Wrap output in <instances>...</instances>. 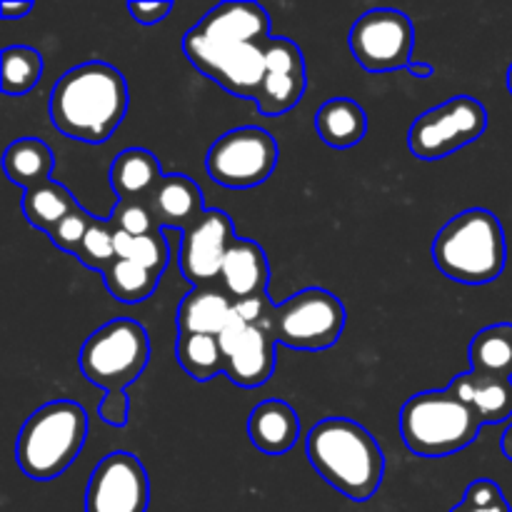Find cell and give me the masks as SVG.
I'll use <instances>...</instances> for the list:
<instances>
[{
    "mask_svg": "<svg viewBox=\"0 0 512 512\" xmlns=\"http://www.w3.org/2000/svg\"><path fill=\"white\" fill-rule=\"evenodd\" d=\"M350 53L368 73H390L413 63V20L395 8H373L360 15L348 35Z\"/></svg>",
    "mask_w": 512,
    "mask_h": 512,
    "instance_id": "11",
    "label": "cell"
},
{
    "mask_svg": "<svg viewBox=\"0 0 512 512\" xmlns=\"http://www.w3.org/2000/svg\"><path fill=\"white\" fill-rule=\"evenodd\" d=\"M150 478L133 453L115 450L93 468L85 512H148Z\"/></svg>",
    "mask_w": 512,
    "mask_h": 512,
    "instance_id": "13",
    "label": "cell"
},
{
    "mask_svg": "<svg viewBox=\"0 0 512 512\" xmlns=\"http://www.w3.org/2000/svg\"><path fill=\"white\" fill-rule=\"evenodd\" d=\"M500 448H503L505 458H508L510 463H512V423L508 425V428H505V433H503V440H500Z\"/></svg>",
    "mask_w": 512,
    "mask_h": 512,
    "instance_id": "37",
    "label": "cell"
},
{
    "mask_svg": "<svg viewBox=\"0 0 512 512\" xmlns=\"http://www.w3.org/2000/svg\"><path fill=\"white\" fill-rule=\"evenodd\" d=\"M170 10H173L170 0H163V3H138V0H133V3H128L130 18L138 25H145V28L163 23L170 15Z\"/></svg>",
    "mask_w": 512,
    "mask_h": 512,
    "instance_id": "34",
    "label": "cell"
},
{
    "mask_svg": "<svg viewBox=\"0 0 512 512\" xmlns=\"http://www.w3.org/2000/svg\"><path fill=\"white\" fill-rule=\"evenodd\" d=\"M250 443L265 455H285L300 438V418L285 400L268 398L253 408L248 418Z\"/></svg>",
    "mask_w": 512,
    "mask_h": 512,
    "instance_id": "18",
    "label": "cell"
},
{
    "mask_svg": "<svg viewBox=\"0 0 512 512\" xmlns=\"http://www.w3.org/2000/svg\"><path fill=\"white\" fill-rule=\"evenodd\" d=\"M3 78H0V90L10 98L30 93L43 78V55L30 45H8L3 50Z\"/></svg>",
    "mask_w": 512,
    "mask_h": 512,
    "instance_id": "27",
    "label": "cell"
},
{
    "mask_svg": "<svg viewBox=\"0 0 512 512\" xmlns=\"http://www.w3.org/2000/svg\"><path fill=\"white\" fill-rule=\"evenodd\" d=\"M345 320L348 313L338 295L325 288H305L275 305L273 330L285 348L318 353L338 343Z\"/></svg>",
    "mask_w": 512,
    "mask_h": 512,
    "instance_id": "8",
    "label": "cell"
},
{
    "mask_svg": "<svg viewBox=\"0 0 512 512\" xmlns=\"http://www.w3.org/2000/svg\"><path fill=\"white\" fill-rule=\"evenodd\" d=\"M273 40L270 15L258 3H220L185 33L183 53L213 83L238 98H258L265 53Z\"/></svg>",
    "mask_w": 512,
    "mask_h": 512,
    "instance_id": "1",
    "label": "cell"
},
{
    "mask_svg": "<svg viewBox=\"0 0 512 512\" xmlns=\"http://www.w3.org/2000/svg\"><path fill=\"white\" fill-rule=\"evenodd\" d=\"M235 303L220 285L193 288L178 305L175 325L178 335H220L233 320Z\"/></svg>",
    "mask_w": 512,
    "mask_h": 512,
    "instance_id": "20",
    "label": "cell"
},
{
    "mask_svg": "<svg viewBox=\"0 0 512 512\" xmlns=\"http://www.w3.org/2000/svg\"><path fill=\"white\" fill-rule=\"evenodd\" d=\"M108 178L120 203H145L155 185L163 180V170L150 150L128 148L115 155Z\"/></svg>",
    "mask_w": 512,
    "mask_h": 512,
    "instance_id": "21",
    "label": "cell"
},
{
    "mask_svg": "<svg viewBox=\"0 0 512 512\" xmlns=\"http://www.w3.org/2000/svg\"><path fill=\"white\" fill-rule=\"evenodd\" d=\"M503 500H505V495H503V490H500L498 483H493V480H488V478H480V480H473V483L468 485L463 503L478 505V508H490V505H498V503H503Z\"/></svg>",
    "mask_w": 512,
    "mask_h": 512,
    "instance_id": "33",
    "label": "cell"
},
{
    "mask_svg": "<svg viewBox=\"0 0 512 512\" xmlns=\"http://www.w3.org/2000/svg\"><path fill=\"white\" fill-rule=\"evenodd\" d=\"M485 130H488L485 105L470 95H455L415 118L408 133V148L420 160H440L480 140Z\"/></svg>",
    "mask_w": 512,
    "mask_h": 512,
    "instance_id": "10",
    "label": "cell"
},
{
    "mask_svg": "<svg viewBox=\"0 0 512 512\" xmlns=\"http://www.w3.org/2000/svg\"><path fill=\"white\" fill-rule=\"evenodd\" d=\"M75 258H78L85 268L95 270V273H105V270L118 260V250H115V230L108 218L105 220L95 218V223L90 225V230L85 233Z\"/></svg>",
    "mask_w": 512,
    "mask_h": 512,
    "instance_id": "30",
    "label": "cell"
},
{
    "mask_svg": "<svg viewBox=\"0 0 512 512\" xmlns=\"http://www.w3.org/2000/svg\"><path fill=\"white\" fill-rule=\"evenodd\" d=\"M55 168V153L48 143L38 138H20L5 148L3 170L13 185L28 193L50 183V175Z\"/></svg>",
    "mask_w": 512,
    "mask_h": 512,
    "instance_id": "23",
    "label": "cell"
},
{
    "mask_svg": "<svg viewBox=\"0 0 512 512\" xmlns=\"http://www.w3.org/2000/svg\"><path fill=\"white\" fill-rule=\"evenodd\" d=\"M128 80L110 63L90 60L60 75L50 90V120L58 133L103 145L128 115Z\"/></svg>",
    "mask_w": 512,
    "mask_h": 512,
    "instance_id": "2",
    "label": "cell"
},
{
    "mask_svg": "<svg viewBox=\"0 0 512 512\" xmlns=\"http://www.w3.org/2000/svg\"><path fill=\"white\" fill-rule=\"evenodd\" d=\"M270 283V263L265 250L255 240L238 238L225 255L220 270V288L233 303L265 298Z\"/></svg>",
    "mask_w": 512,
    "mask_h": 512,
    "instance_id": "16",
    "label": "cell"
},
{
    "mask_svg": "<svg viewBox=\"0 0 512 512\" xmlns=\"http://www.w3.org/2000/svg\"><path fill=\"white\" fill-rule=\"evenodd\" d=\"M88 440V413L73 400H53L35 410L15 440V463L30 480L63 475Z\"/></svg>",
    "mask_w": 512,
    "mask_h": 512,
    "instance_id": "6",
    "label": "cell"
},
{
    "mask_svg": "<svg viewBox=\"0 0 512 512\" xmlns=\"http://www.w3.org/2000/svg\"><path fill=\"white\" fill-rule=\"evenodd\" d=\"M78 208L75 195L65 188L63 183H50L40 185V188L28 190L23 195V215L33 228L43 230V233H53L55 225L65 218L68 213Z\"/></svg>",
    "mask_w": 512,
    "mask_h": 512,
    "instance_id": "25",
    "label": "cell"
},
{
    "mask_svg": "<svg viewBox=\"0 0 512 512\" xmlns=\"http://www.w3.org/2000/svg\"><path fill=\"white\" fill-rule=\"evenodd\" d=\"M175 360L198 383H208L215 375L225 373V358L218 335H178Z\"/></svg>",
    "mask_w": 512,
    "mask_h": 512,
    "instance_id": "26",
    "label": "cell"
},
{
    "mask_svg": "<svg viewBox=\"0 0 512 512\" xmlns=\"http://www.w3.org/2000/svg\"><path fill=\"white\" fill-rule=\"evenodd\" d=\"M435 268L463 285H488L503 275L508 243L498 215L470 208L440 228L433 243Z\"/></svg>",
    "mask_w": 512,
    "mask_h": 512,
    "instance_id": "5",
    "label": "cell"
},
{
    "mask_svg": "<svg viewBox=\"0 0 512 512\" xmlns=\"http://www.w3.org/2000/svg\"><path fill=\"white\" fill-rule=\"evenodd\" d=\"M315 130L328 148H355L368 135V113L350 98H330L315 113Z\"/></svg>",
    "mask_w": 512,
    "mask_h": 512,
    "instance_id": "22",
    "label": "cell"
},
{
    "mask_svg": "<svg viewBox=\"0 0 512 512\" xmlns=\"http://www.w3.org/2000/svg\"><path fill=\"white\" fill-rule=\"evenodd\" d=\"M278 165V143L258 125L228 130L208 150L205 168L213 183L230 190H248L268 183Z\"/></svg>",
    "mask_w": 512,
    "mask_h": 512,
    "instance_id": "9",
    "label": "cell"
},
{
    "mask_svg": "<svg viewBox=\"0 0 512 512\" xmlns=\"http://www.w3.org/2000/svg\"><path fill=\"white\" fill-rule=\"evenodd\" d=\"M150 363V335L138 320L115 318L95 330L80 348L78 365L85 378L105 390L98 415L110 428H125L130 420L128 388Z\"/></svg>",
    "mask_w": 512,
    "mask_h": 512,
    "instance_id": "3",
    "label": "cell"
},
{
    "mask_svg": "<svg viewBox=\"0 0 512 512\" xmlns=\"http://www.w3.org/2000/svg\"><path fill=\"white\" fill-rule=\"evenodd\" d=\"M470 370L488 378H512V325L498 323L480 330L470 343Z\"/></svg>",
    "mask_w": 512,
    "mask_h": 512,
    "instance_id": "24",
    "label": "cell"
},
{
    "mask_svg": "<svg viewBox=\"0 0 512 512\" xmlns=\"http://www.w3.org/2000/svg\"><path fill=\"white\" fill-rule=\"evenodd\" d=\"M238 240L233 220L223 210H205L195 225L183 233L178 250L180 273L193 288H213L220 283L225 255Z\"/></svg>",
    "mask_w": 512,
    "mask_h": 512,
    "instance_id": "14",
    "label": "cell"
},
{
    "mask_svg": "<svg viewBox=\"0 0 512 512\" xmlns=\"http://www.w3.org/2000/svg\"><path fill=\"white\" fill-rule=\"evenodd\" d=\"M470 410L480 425H500L512 418V380L488 378L480 373H463L448 385Z\"/></svg>",
    "mask_w": 512,
    "mask_h": 512,
    "instance_id": "19",
    "label": "cell"
},
{
    "mask_svg": "<svg viewBox=\"0 0 512 512\" xmlns=\"http://www.w3.org/2000/svg\"><path fill=\"white\" fill-rule=\"evenodd\" d=\"M508 90H510V95H512V65H510V70H508Z\"/></svg>",
    "mask_w": 512,
    "mask_h": 512,
    "instance_id": "38",
    "label": "cell"
},
{
    "mask_svg": "<svg viewBox=\"0 0 512 512\" xmlns=\"http://www.w3.org/2000/svg\"><path fill=\"white\" fill-rule=\"evenodd\" d=\"M115 250H118V260H130L155 275H163L170 263V248L163 230L143 235V238H130V235L115 230Z\"/></svg>",
    "mask_w": 512,
    "mask_h": 512,
    "instance_id": "29",
    "label": "cell"
},
{
    "mask_svg": "<svg viewBox=\"0 0 512 512\" xmlns=\"http://www.w3.org/2000/svg\"><path fill=\"white\" fill-rule=\"evenodd\" d=\"M218 340L230 383L253 390L273 378L275 348H278L273 323H250L235 313Z\"/></svg>",
    "mask_w": 512,
    "mask_h": 512,
    "instance_id": "12",
    "label": "cell"
},
{
    "mask_svg": "<svg viewBox=\"0 0 512 512\" xmlns=\"http://www.w3.org/2000/svg\"><path fill=\"white\" fill-rule=\"evenodd\" d=\"M93 223H95V215H90L88 210L83 208V205H78L73 213H68L63 220H60L58 225H55V230L48 235V238L53 240L55 248L65 250V253H70V255H75V253H78L80 243H83L85 233H88L90 225H93Z\"/></svg>",
    "mask_w": 512,
    "mask_h": 512,
    "instance_id": "32",
    "label": "cell"
},
{
    "mask_svg": "<svg viewBox=\"0 0 512 512\" xmlns=\"http://www.w3.org/2000/svg\"><path fill=\"white\" fill-rule=\"evenodd\" d=\"M480 420L450 388L413 395L400 410L405 448L420 458H445L470 448L480 433Z\"/></svg>",
    "mask_w": 512,
    "mask_h": 512,
    "instance_id": "7",
    "label": "cell"
},
{
    "mask_svg": "<svg viewBox=\"0 0 512 512\" xmlns=\"http://www.w3.org/2000/svg\"><path fill=\"white\" fill-rule=\"evenodd\" d=\"M108 220L113 230L130 235V238H143V235H153L160 230L148 203H120L118 200Z\"/></svg>",
    "mask_w": 512,
    "mask_h": 512,
    "instance_id": "31",
    "label": "cell"
},
{
    "mask_svg": "<svg viewBox=\"0 0 512 512\" xmlns=\"http://www.w3.org/2000/svg\"><path fill=\"white\" fill-rule=\"evenodd\" d=\"M0 10H3L5 18H25V15L33 10V3H30V0H20V3L3 0V3H0Z\"/></svg>",
    "mask_w": 512,
    "mask_h": 512,
    "instance_id": "35",
    "label": "cell"
},
{
    "mask_svg": "<svg viewBox=\"0 0 512 512\" xmlns=\"http://www.w3.org/2000/svg\"><path fill=\"white\" fill-rule=\"evenodd\" d=\"M408 73L418 80H428V78H433L435 68L430 63H410Z\"/></svg>",
    "mask_w": 512,
    "mask_h": 512,
    "instance_id": "36",
    "label": "cell"
},
{
    "mask_svg": "<svg viewBox=\"0 0 512 512\" xmlns=\"http://www.w3.org/2000/svg\"><path fill=\"white\" fill-rule=\"evenodd\" d=\"M145 203H148L160 230L170 228L180 230V233H185L190 225L198 223L200 215L208 210L200 185L183 173L163 175V180L155 185V190L148 195Z\"/></svg>",
    "mask_w": 512,
    "mask_h": 512,
    "instance_id": "17",
    "label": "cell"
},
{
    "mask_svg": "<svg viewBox=\"0 0 512 512\" xmlns=\"http://www.w3.org/2000/svg\"><path fill=\"white\" fill-rule=\"evenodd\" d=\"M103 280L108 293L118 303L138 305L155 293V288L160 283V275L150 273V270L140 268V265L130 263V260H115L103 273Z\"/></svg>",
    "mask_w": 512,
    "mask_h": 512,
    "instance_id": "28",
    "label": "cell"
},
{
    "mask_svg": "<svg viewBox=\"0 0 512 512\" xmlns=\"http://www.w3.org/2000/svg\"><path fill=\"white\" fill-rule=\"evenodd\" d=\"M308 88V75H305L303 50L290 38H273L265 53V75L260 83L255 105L268 118L288 113Z\"/></svg>",
    "mask_w": 512,
    "mask_h": 512,
    "instance_id": "15",
    "label": "cell"
},
{
    "mask_svg": "<svg viewBox=\"0 0 512 512\" xmlns=\"http://www.w3.org/2000/svg\"><path fill=\"white\" fill-rule=\"evenodd\" d=\"M305 450L315 473L355 503L373 498L385 478L383 450L355 420H320L310 428Z\"/></svg>",
    "mask_w": 512,
    "mask_h": 512,
    "instance_id": "4",
    "label": "cell"
}]
</instances>
